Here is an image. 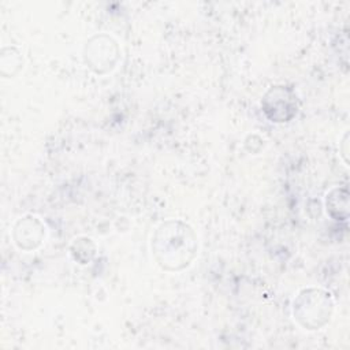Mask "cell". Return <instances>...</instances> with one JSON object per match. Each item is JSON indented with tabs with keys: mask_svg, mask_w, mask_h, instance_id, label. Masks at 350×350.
I'll return each instance as SVG.
<instances>
[{
	"mask_svg": "<svg viewBox=\"0 0 350 350\" xmlns=\"http://www.w3.org/2000/svg\"><path fill=\"white\" fill-rule=\"evenodd\" d=\"M153 252L159 264L164 268H183L196 253V237L186 224L168 221L157 230L153 239Z\"/></svg>",
	"mask_w": 350,
	"mask_h": 350,
	"instance_id": "1",
	"label": "cell"
},
{
	"mask_svg": "<svg viewBox=\"0 0 350 350\" xmlns=\"http://www.w3.org/2000/svg\"><path fill=\"white\" fill-rule=\"evenodd\" d=\"M282 93H283V88H273L264 97L265 112L268 113L269 111H272V113H269L268 116L275 122H286L297 112L294 96L287 98L284 103H280V104L278 103V98H282Z\"/></svg>",
	"mask_w": 350,
	"mask_h": 350,
	"instance_id": "2",
	"label": "cell"
}]
</instances>
